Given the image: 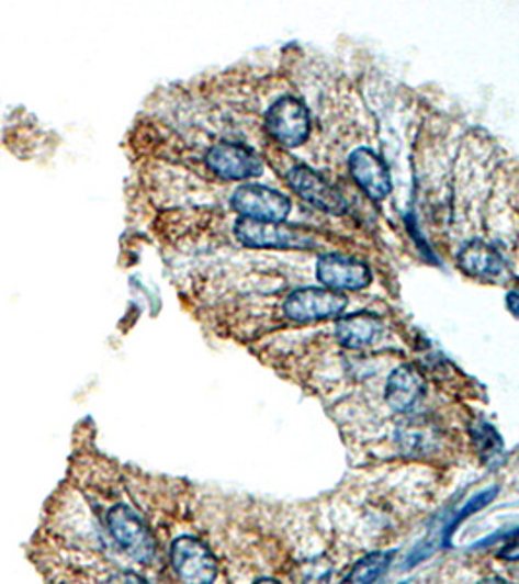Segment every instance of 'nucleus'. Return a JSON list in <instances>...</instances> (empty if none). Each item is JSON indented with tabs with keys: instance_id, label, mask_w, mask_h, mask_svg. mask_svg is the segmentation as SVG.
I'll return each mask as SVG.
<instances>
[{
	"instance_id": "9",
	"label": "nucleus",
	"mask_w": 519,
	"mask_h": 584,
	"mask_svg": "<svg viewBox=\"0 0 519 584\" xmlns=\"http://www.w3.org/2000/svg\"><path fill=\"white\" fill-rule=\"evenodd\" d=\"M315 277L329 291H364L372 283L370 267L360 259L325 254L315 261Z\"/></svg>"
},
{
	"instance_id": "6",
	"label": "nucleus",
	"mask_w": 519,
	"mask_h": 584,
	"mask_svg": "<svg viewBox=\"0 0 519 584\" xmlns=\"http://www.w3.org/2000/svg\"><path fill=\"white\" fill-rule=\"evenodd\" d=\"M230 206L241 218L263 223H282L290 215V199L259 183L239 186L230 198Z\"/></svg>"
},
{
	"instance_id": "17",
	"label": "nucleus",
	"mask_w": 519,
	"mask_h": 584,
	"mask_svg": "<svg viewBox=\"0 0 519 584\" xmlns=\"http://www.w3.org/2000/svg\"><path fill=\"white\" fill-rule=\"evenodd\" d=\"M478 584H510L508 581H504V579H498V576H490V579H486V581H483V583Z\"/></svg>"
},
{
	"instance_id": "7",
	"label": "nucleus",
	"mask_w": 519,
	"mask_h": 584,
	"mask_svg": "<svg viewBox=\"0 0 519 584\" xmlns=\"http://www.w3.org/2000/svg\"><path fill=\"white\" fill-rule=\"evenodd\" d=\"M286 181L296 195L319 211L331 213V215H342L349 211L347 199L342 198L329 181L321 178L314 168H309L306 164L290 166Z\"/></svg>"
},
{
	"instance_id": "13",
	"label": "nucleus",
	"mask_w": 519,
	"mask_h": 584,
	"mask_svg": "<svg viewBox=\"0 0 519 584\" xmlns=\"http://www.w3.org/2000/svg\"><path fill=\"white\" fill-rule=\"evenodd\" d=\"M380 332H382L380 318L370 312H357L345 316L335 326V336L347 349H364L368 345L374 344Z\"/></svg>"
},
{
	"instance_id": "8",
	"label": "nucleus",
	"mask_w": 519,
	"mask_h": 584,
	"mask_svg": "<svg viewBox=\"0 0 519 584\" xmlns=\"http://www.w3.org/2000/svg\"><path fill=\"white\" fill-rule=\"evenodd\" d=\"M208 170L222 180H249L263 172V160L249 146L224 141L208 148L205 155Z\"/></svg>"
},
{
	"instance_id": "2",
	"label": "nucleus",
	"mask_w": 519,
	"mask_h": 584,
	"mask_svg": "<svg viewBox=\"0 0 519 584\" xmlns=\"http://www.w3.org/2000/svg\"><path fill=\"white\" fill-rule=\"evenodd\" d=\"M349 299L342 292L306 287L290 292L282 302V312L296 324H314L321 319L337 318L347 308Z\"/></svg>"
},
{
	"instance_id": "14",
	"label": "nucleus",
	"mask_w": 519,
	"mask_h": 584,
	"mask_svg": "<svg viewBox=\"0 0 519 584\" xmlns=\"http://www.w3.org/2000/svg\"><path fill=\"white\" fill-rule=\"evenodd\" d=\"M392 561V553H370L360 559L354 568L350 569L349 575L345 576L341 584H374L375 579L382 575L385 568Z\"/></svg>"
},
{
	"instance_id": "15",
	"label": "nucleus",
	"mask_w": 519,
	"mask_h": 584,
	"mask_svg": "<svg viewBox=\"0 0 519 584\" xmlns=\"http://www.w3.org/2000/svg\"><path fill=\"white\" fill-rule=\"evenodd\" d=\"M108 584H148L145 579L135 575V573H117V575L111 576Z\"/></svg>"
},
{
	"instance_id": "16",
	"label": "nucleus",
	"mask_w": 519,
	"mask_h": 584,
	"mask_svg": "<svg viewBox=\"0 0 519 584\" xmlns=\"http://www.w3.org/2000/svg\"><path fill=\"white\" fill-rule=\"evenodd\" d=\"M508 308L511 310V314H516V292L514 291L508 294Z\"/></svg>"
},
{
	"instance_id": "5",
	"label": "nucleus",
	"mask_w": 519,
	"mask_h": 584,
	"mask_svg": "<svg viewBox=\"0 0 519 584\" xmlns=\"http://www.w3.org/2000/svg\"><path fill=\"white\" fill-rule=\"evenodd\" d=\"M234 236L247 248L306 249L315 244L309 234L302 233L296 226L251 218H239L234 226Z\"/></svg>"
},
{
	"instance_id": "18",
	"label": "nucleus",
	"mask_w": 519,
	"mask_h": 584,
	"mask_svg": "<svg viewBox=\"0 0 519 584\" xmlns=\"http://www.w3.org/2000/svg\"><path fill=\"white\" fill-rule=\"evenodd\" d=\"M256 584H281L279 581H274V579H261V581H257Z\"/></svg>"
},
{
	"instance_id": "4",
	"label": "nucleus",
	"mask_w": 519,
	"mask_h": 584,
	"mask_svg": "<svg viewBox=\"0 0 519 584\" xmlns=\"http://www.w3.org/2000/svg\"><path fill=\"white\" fill-rule=\"evenodd\" d=\"M264 125L269 135L286 148L306 143L307 135L312 131V117L306 103L294 96H282L267 110Z\"/></svg>"
},
{
	"instance_id": "12",
	"label": "nucleus",
	"mask_w": 519,
	"mask_h": 584,
	"mask_svg": "<svg viewBox=\"0 0 519 584\" xmlns=\"http://www.w3.org/2000/svg\"><path fill=\"white\" fill-rule=\"evenodd\" d=\"M458 267L471 277L496 279L506 271V261L493 244L485 240H471L458 251Z\"/></svg>"
},
{
	"instance_id": "1",
	"label": "nucleus",
	"mask_w": 519,
	"mask_h": 584,
	"mask_svg": "<svg viewBox=\"0 0 519 584\" xmlns=\"http://www.w3.org/2000/svg\"><path fill=\"white\" fill-rule=\"evenodd\" d=\"M108 528L111 538L120 546L121 550L127 553L128 558L135 559L137 563L148 565L156 558V540L153 532L148 530L145 520L125 505H117L108 513Z\"/></svg>"
},
{
	"instance_id": "10",
	"label": "nucleus",
	"mask_w": 519,
	"mask_h": 584,
	"mask_svg": "<svg viewBox=\"0 0 519 584\" xmlns=\"http://www.w3.org/2000/svg\"><path fill=\"white\" fill-rule=\"evenodd\" d=\"M349 170L360 190L374 201H383L393 190L392 173L382 156L372 148H357L349 156Z\"/></svg>"
},
{
	"instance_id": "3",
	"label": "nucleus",
	"mask_w": 519,
	"mask_h": 584,
	"mask_svg": "<svg viewBox=\"0 0 519 584\" xmlns=\"http://www.w3.org/2000/svg\"><path fill=\"white\" fill-rule=\"evenodd\" d=\"M171 568L181 584H213L218 576V563L205 541L181 536L171 543Z\"/></svg>"
},
{
	"instance_id": "11",
	"label": "nucleus",
	"mask_w": 519,
	"mask_h": 584,
	"mask_svg": "<svg viewBox=\"0 0 519 584\" xmlns=\"http://www.w3.org/2000/svg\"><path fill=\"white\" fill-rule=\"evenodd\" d=\"M425 394L426 379L413 364H403L393 370L385 384V402L393 412H410Z\"/></svg>"
}]
</instances>
